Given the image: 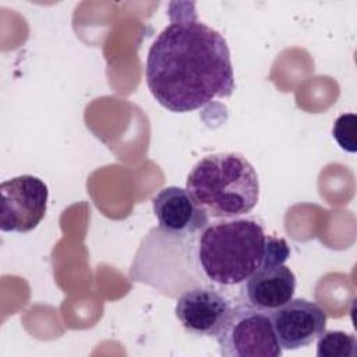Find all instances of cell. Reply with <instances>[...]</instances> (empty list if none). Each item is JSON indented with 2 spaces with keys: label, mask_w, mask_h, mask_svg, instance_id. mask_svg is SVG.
I'll return each mask as SVG.
<instances>
[{
  "label": "cell",
  "mask_w": 357,
  "mask_h": 357,
  "mask_svg": "<svg viewBox=\"0 0 357 357\" xmlns=\"http://www.w3.org/2000/svg\"><path fill=\"white\" fill-rule=\"evenodd\" d=\"M146 85L165 109L197 110L234 91L225 38L195 15L170 22L153 40L145 63Z\"/></svg>",
  "instance_id": "cell-1"
},
{
  "label": "cell",
  "mask_w": 357,
  "mask_h": 357,
  "mask_svg": "<svg viewBox=\"0 0 357 357\" xmlns=\"http://www.w3.org/2000/svg\"><path fill=\"white\" fill-rule=\"evenodd\" d=\"M290 254L287 243L265 234L254 219H229L208 225L198 237L197 258L212 283H244L264 265L283 264Z\"/></svg>",
  "instance_id": "cell-2"
},
{
  "label": "cell",
  "mask_w": 357,
  "mask_h": 357,
  "mask_svg": "<svg viewBox=\"0 0 357 357\" xmlns=\"http://www.w3.org/2000/svg\"><path fill=\"white\" fill-rule=\"evenodd\" d=\"M185 190L208 216L233 219L254 209L259 180L243 155L222 152L208 155L192 166Z\"/></svg>",
  "instance_id": "cell-3"
},
{
  "label": "cell",
  "mask_w": 357,
  "mask_h": 357,
  "mask_svg": "<svg viewBox=\"0 0 357 357\" xmlns=\"http://www.w3.org/2000/svg\"><path fill=\"white\" fill-rule=\"evenodd\" d=\"M225 357H279L282 347L276 339L272 321L247 303L231 305L226 324L216 336Z\"/></svg>",
  "instance_id": "cell-4"
},
{
  "label": "cell",
  "mask_w": 357,
  "mask_h": 357,
  "mask_svg": "<svg viewBox=\"0 0 357 357\" xmlns=\"http://www.w3.org/2000/svg\"><path fill=\"white\" fill-rule=\"evenodd\" d=\"M0 229L28 233L45 218L49 190L38 177L22 174L0 184Z\"/></svg>",
  "instance_id": "cell-5"
},
{
  "label": "cell",
  "mask_w": 357,
  "mask_h": 357,
  "mask_svg": "<svg viewBox=\"0 0 357 357\" xmlns=\"http://www.w3.org/2000/svg\"><path fill=\"white\" fill-rule=\"evenodd\" d=\"M276 339L282 349L310 346L326 331V314L305 298H291L269 312Z\"/></svg>",
  "instance_id": "cell-6"
},
{
  "label": "cell",
  "mask_w": 357,
  "mask_h": 357,
  "mask_svg": "<svg viewBox=\"0 0 357 357\" xmlns=\"http://www.w3.org/2000/svg\"><path fill=\"white\" fill-rule=\"evenodd\" d=\"M230 311L231 305L222 293L202 286L185 290L174 307L178 322L188 333L208 337L219 335Z\"/></svg>",
  "instance_id": "cell-7"
},
{
  "label": "cell",
  "mask_w": 357,
  "mask_h": 357,
  "mask_svg": "<svg viewBox=\"0 0 357 357\" xmlns=\"http://www.w3.org/2000/svg\"><path fill=\"white\" fill-rule=\"evenodd\" d=\"M159 227L183 236H195L208 226V213L181 187H165L152 198Z\"/></svg>",
  "instance_id": "cell-8"
},
{
  "label": "cell",
  "mask_w": 357,
  "mask_h": 357,
  "mask_svg": "<svg viewBox=\"0 0 357 357\" xmlns=\"http://www.w3.org/2000/svg\"><path fill=\"white\" fill-rule=\"evenodd\" d=\"M294 291L296 276L283 264L261 266L241 289L244 303L268 314L291 300Z\"/></svg>",
  "instance_id": "cell-9"
},
{
  "label": "cell",
  "mask_w": 357,
  "mask_h": 357,
  "mask_svg": "<svg viewBox=\"0 0 357 357\" xmlns=\"http://www.w3.org/2000/svg\"><path fill=\"white\" fill-rule=\"evenodd\" d=\"M357 340L354 335L343 331H325L317 342L318 357H353Z\"/></svg>",
  "instance_id": "cell-10"
},
{
  "label": "cell",
  "mask_w": 357,
  "mask_h": 357,
  "mask_svg": "<svg viewBox=\"0 0 357 357\" xmlns=\"http://www.w3.org/2000/svg\"><path fill=\"white\" fill-rule=\"evenodd\" d=\"M356 128H357V117L354 113H344L339 116L333 123V138L339 144V146L347 152L354 153L357 151L356 142Z\"/></svg>",
  "instance_id": "cell-11"
}]
</instances>
